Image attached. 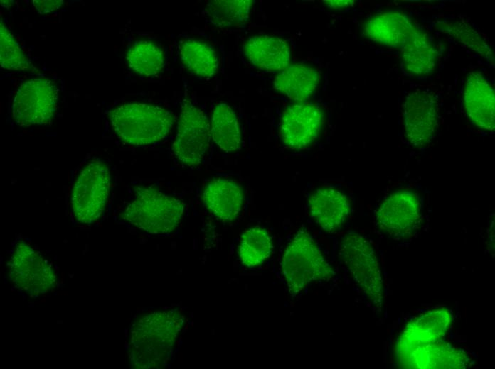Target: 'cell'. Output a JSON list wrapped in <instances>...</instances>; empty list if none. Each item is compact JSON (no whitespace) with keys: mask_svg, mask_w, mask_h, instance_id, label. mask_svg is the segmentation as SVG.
I'll return each mask as SVG.
<instances>
[{"mask_svg":"<svg viewBox=\"0 0 495 369\" xmlns=\"http://www.w3.org/2000/svg\"><path fill=\"white\" fill-rule=\"evenodd\" d=\"M185 324L179 309L148 314L133 324L129 342L131 365L136 368H160L175 353Z\"/></svg>","mask_w":495,"mask_h":369,"instance_id":"6da1fadb","label":"cell"},{"mask_svg":"<svg viewBox=\"0 0 495 369\" xmlns=\"http://www.w3.org/2000/svg\"><path fill=\"white\" fill-rule=\"evenodd\" d=\"M114 131L123 142L133 145L156 143L170 132L174 117L164 107L147 103H127L110 113Z\"/></svg>","mask_w":495,"mask_h":369,"instance_id":"7a4b0ae2","label":"cell"},{"mask_svg":"<svg viewBox=\"0 0 495 369\" xmlns=\"http://www.w3.org/2000/svg\"><path fill=\"white\" fill-rule=\"evenodd\" d=\"M288 292L297 295L314 282L328 281L335 275L313 237L299 230L288 243L281 261Z\"/></svg>","mask_w":495,"mask_h":369,"instance_id":"3957f363","label":"cell"},{"mask_svg":"<svg viewBox=\"0 0 495 369\" xmlns=\"http://www.w3.org/2000/svg\"><path fill=\"white\" fill-rule=\"evenodd\" d=\"M183 210L179 199L151 187H141L124 208L122 217L139 229L162 235L177 228Z\"/></svg>","mask_w":495,"mask_h":369,"instance_id":"277c9868","label":"cell"},{"mask_svg":"<svg viewBox=\"0 0 495 369\" xmlns=\"http://www.w3.org/2000/svg\"><path fill=\"white\" fill-rule=\"evenodd\" d=\"M341 260L367 299L380 308L383 299V282L375 249L363 236L351 232L341 240Z\"/></svg>","mask_w":495,"mask_h":369,"instance_id":"5b68a950","label":"cell"},{"mask_svg":"<svg viewBox=\"0 0 495 369\" xmlns=\"http://www.w3.org/2000/svg\"><path fill=\"white\" fill-rule=\"evenodd\" d=\"M111 187L108 165L99 158L90 160L80 172L72 188L71 204L75 219L91 224L102 214Z\"/></svg>","mask_w":495,"mask_h":369,"instance_id":"8992f818","label":"cell"},{"mask_svg":"<svg viewBox=\"0 0 495 369\" xmlns=\"http://www.w3.org/2000/svg\"><path fill=\"white\" fill-rule=\"evenodd\" d=\"M211 137V126L206 111L192 98L186 97L172 145L174 155L186 166H198L208 153Z\"/></svg>","mask_w":495,"mask_h":369,"instance_id":"52a82bcc","label":"cell"},{"mask_svg":"<svg viewBox=\"0 0 495 369\" xmlns=\"http://www.w3.org/2000/svg\"><path fill=\"white\" fill-rule=\"evenodd\" d=\"M9 270L14 286L31 297L45 294L57 284V274L52 265L23 241L15 245Z\"/></svg>","mask_w":495,"mask_h":369,"instance_id":"ba28073f","label":"cell"},{"mask_svg":"<svg viewBox=\"0 0 495 369\" xmlns=\"http://www.w3.org/2000/svg\"><path fill=\"white\" fill-rule=\"evenodd\" d=\"M58 99V88L53 79L33 78L23 82L12 104L14 121L21 126H40L53 118Z\"/></svg>","mask_w":495,"mask_h":369,"instance_id":"9c48e42d","label":"cell"},{"mask_svg":"<svg viewBox=\"0 0 495 369\" xmlns=\"http://www.w3.org/2000/svg\"><path fill=\"white\" fill-rule=\"evenodd\" d=\"M421 220L420 199L415 193L407 190L390 194L375 213L376 227L390 238L397 240L413 235Z\"/></svg>","mask_w":495,"mask_h":369,"instance_id":"30bf717a","label":"cell"},{"mask_svg":"<svg viewBox=\"0 0 495 369\" xmlns=\"http://www.w3.org/2000/svg\"><path fill=\"white\" fill-rule=\"evenodd\" d=\"M406 137L415 148L427 147L434 139L439 123V104L435 93L417 89L410 93L403 106Z\"/></svg>","mask_w":495,"mask_h":369,"instance_id":"8fae6325","label":"cell"},{"mask_svg":"<svg viewBox=\"0 0 495 369\" xmlns=\"http://www.w3.org/2000/svg\"><path fill=\"white\" fill-rule=\"evenodd\" d=\"M323 121V110L316 104L301 103L287 107L280 123L283 143L292 149L307 147L317 138Z\"/></svg>","mask_w":495,"mask_h":369,"instance_id":"7c38bea8","label":"cell"},{"mask_svg":"<svg viewBox=\"0 0 495 369\" xmlns=\"http://www.w3.org/2000/svg\"><path fill=\"white\" fill-rule=\"evenodd\" d=\"M465 111L477 127L494 131L495 128L494 89L480 71L469 72L464 84Z\"/></svg>","mask_w":495,"mask_h":369,"instance_id":"4fadbf2b","label":"cell"},{"mask_svg":"<svg viewBox=\"0 0 495 369\" xmlns=\"http://www.w3.org/2000/svg\"><path fill=\"white\" fill-rule=\"evenodd\" d=\"M451 321V313L446 308L428 311L412 320L398 340L397 356L416 347L440 341Z\"/></svg>","mask_w":495,"mask_h":369,"instance_id":"5bb4252c","label":"cell"},{"mask_svg":"<svg viewBox=\"0 0 495 369\" xmlns=\"http://www.w3.org/2000/svg\"><path fill=\"white\" fill-rule=\"evenodd\" d=\"M416 26L400 11H385L374 14L363 23V32L368 39L391 48H401Z\"/></svg>","mask_w":495,"mask_h":369,"instance_id":"9a60e30c","label":"cell"},{"mask_svg":"<svg viewBox=\"0 0 495 369\" xmlns=\"http://www.w3.org/2000/svg\"><path fill=\"white\" fill-rule=\"evenodd\" d=\"M312 219L323 230L333 232L339 229L347 219L351 209L350 200L342 192L323 187L316 190L308 200Z\"/></svg>","mask_w":495,"mask_h":369,"instance_id":"2e32d148","label":"cell"},{"mask_svg":"<svg viewBox=\"0 0 495 369\" xmlns=\"http://www.w3.org/2000/svg\"><path fill=\"white\" fill-rule=\"evenodd\" d=\"M440 341L397 356L400 365L408 368H464L469 361L464 353Z\"/></svg>","mask_w":495,"mask_h":369,"instance_id":"e0dca14e","label":"cell"},{"mask_svg":"<svg viewBox=\"0 0 495 369\" xmlns=\"http://www.w3.org/2000/svg\"><path fill=\"white\" fill-rule=\"evenodd\" d=\"M243 49L249 62L261 70L280 71L289 63V46L286 40L276 36H251L246 40Z\"/></svg>","mask_w":495,"mask_h":369,"instance_id":"ac0fdd59","label":"cell"},{"mask_svg":"<svg viewBox=\"0 0 495 369\" xmlns=\"http://www.w3.org/2000/svg\"><path fill=\"white\" fill-rule=\"evenodd\" d=\"M400 48L402 63L408 73L425 77L432 74L437 68L440 52L432 38L423 29L416 26Z\"/></svg>","mask_w":495,"mask_h":369,"instance_id":"d6986e66","label":"cell"},{"mask_svg":"<svg viewBox=\"0 0 495 369\" xmlns=\"http://www.w3.org/2000/svg\"><path fill=\"white\" fill-rule=\"evenodd\" d=\"M203 199L206 206L217 218L232 221L241 211L243 192L240 184L233 180H213L205 187Z\"/></svg>","mask_w":495,"mask_h":369,"instance_id":"ffe728a7","label":"cell"},{"mask_svg":"<svg viewBox=\"0 0 495 369\" xmlns=\"http://www.w3.org/2000/svg\"><path fill=\"white\" fill-rule=\"evenodd\" d=\"M319 82L318 70L311 66L292 65L274 79L275 89L294 101H304L315 92Z\"/></svg>","mask_w":495,"mask_h":369,"instance_id":"44dd1931","label":"cell"},{"mask_svg":"<svg viewBox=\"0 0 495 369\" xmlns=\"http://www.w3.org/2000/svg\"><path fill=\"white\" fill-rule=\"evenodd\" d=\"M180 57L183 65L191 74L210 78L218 70V57L216 51L208 43L187 38L181 45Z\"/></svg>","mask_w":495,"mask_h":369,"instance_id":"7402d4cb","label":"cell"},{"mask_svg":"<svg viewBox=\"0 0 495 369\" xmlns=\"http://www.w3.org/2000/svg\"><path fill=\"white\" fill-rule=\"evenodd\" d=\"M211 136L225 152L238 150L242 144L241 132L233 109L226 103L215 105L211 115Z\"/></svg>","mask_w":495,"mask_h":369,"instance_id":"603a6c76","label":"cell"},{"mask_svg":"<svg viewBox=\"0 0 495 369\" xmlns=\"http://www.w3.org/2000/svg\"><path fill=\"white\" fill-rule=\"evenodd\" d=\"M252 4L251 0H211L206 3L204 15L216 28L237 27L246 22Z\"/></svg>","mask_w":495,"mask_h":369,"instance_id":"cb8c5ba5","label":"cell"},{"mask_svg":"<svg viewBox=\"0 0 495 369\" xmlns=\"http://www.w3.org/2000/svg\"><path fill=\"white\" fill-rule=\"evenodd\" d=\"M272 248V241L268 231L262 227L253 226L243 233L238 256L243 265L253 268L270 256Z\"/></svg>","mask_w":495,"mask_h":369,"instance_id":"d4e9b609","label":"cell"},{"mask_svg":"<svg viewBox=\"0 0 495 369\" xmlns=\"http://www.w3.org/2000/svg\"><path fill=\"white\" fill-rule=\"evenodd\" d=\"M126 59L129 67L143 77L159 75L165 65L163 50L156 43L148 40H139L129 48Z\"/></svg>","mask_w":495,"mask_h":369,"instance_id":"484cf974","label":"cell"},{"mask_svg":"<svg viewBox=\"0 0 495 369\" xmlns=\"http://www.w3.org/2000/svg\"><path fill=\"white\" fill-rule=\"evenodd\" d=\"M439 29L464 47L474 51L489 61H494L491 49L470 25L462 21L439 23Z\"/></svg>","mask_w":495,"mask_h":369,"instance_id":"4316f807","label":"cell"},{"mask_svg":"<svg viewBox=\"0 0 495 369\" xmlns=\"http://www.w3.org/2000/svg\"><path fill=\"white\" fill-rule=\"evenodd\" d=\"M0 62L4 69L9 70H30L33 66L2 21L0 25Z\"/></svg>","mask_w":495,"mask_h":369,"instance_id":"83f0119b","label":"cell"},{"mask_svg":"<svg viewBox=\"0 0 495 369\" xmlns=\"http://www.w3.org/2000/svg\"><path fill=\"white\" fill-rule=\"evenodd\" d=\"M63 4L62 0H33V6L39 13H48L58 10Z\"/></svg>","mask_w":495,"mask_h":369,"instance_id":"f1b7e54d","label":"cell"},{"mask_svg":"<svg viewBox=\"0 0 495 369\" xmlns=\"http://www.w3.org/2000/svg\"><path fill=\"white\" fill-rule=\"evenodd\" d=\"M324 4L334 10H343L352 6L354 1L343 0V1H324Z\"/></svg>","mask_w":495,"mask_h":369,"instance_id":"f546056e","label":"cell"},{"mask_svg":"<svg viewBox=\"0 0 495 369\" xmlns=\"http://www.w3.org/2000/svg\"><path fill=\"white\" fill-rule=\"evenodd\" d=\"M1 4L3 7L7 8L13 4V1H1Z\"/></svg>","mask_w":495,"mask_h":369,"instance_id":"4dcf8cb0","label":"cell"}]
</instances>
